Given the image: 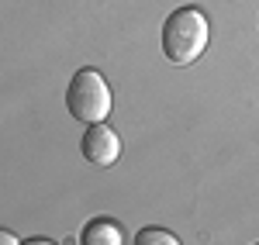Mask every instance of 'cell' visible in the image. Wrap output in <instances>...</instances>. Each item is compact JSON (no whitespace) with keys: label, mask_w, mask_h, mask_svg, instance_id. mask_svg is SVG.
Instances as JSON below:
<instances>
[{"label":"cell","mask_w":259,"mask_h":245,"mask_svg":"<svg viewBox=\"0 0 259 245\" xmlns=\"http://www.w3.org/2000/svg\"><path fill=\"white\" fill-rule=\"evenodd\" d=\"M207 48V18L197 7H180L162 24V52L177 66H190Z\"/></svg>","instance_id":"6da1fadb"},{"label":"cell","mask_w":259,"mask_h":245,"mask_svg":"<svg viewBox=\"0 0 259 245\" xmlns=\"http://www.w3.org/2000/svg\"><path fill=\"white\" fill-rule=\"evenodd\" d=\"M66 107L83 124H104L111 114V90L97 69H76L66 86Z\"/></svg>","instance_id":"7a4b0ae2"},{"label":"cell","mask_w":259,"mask_h":245,"mask_svg":"<svg viewBox=\"0 0 259 245\" xmlns=\"http://www.w3.org/2000/svg\"><path fill=\"white\" fill-rule=\"evenodd\" d=\"M83 156L94 166H114L121 156V138L107 124H90L83 135Z\"/></svg>","instance_id":"3957f363"},{"label":"cell","mask_w":259,"mask_h":245,"mask_svg":"<svg viewBox=\"0 0 259 245\" xmlns=\"http://www.w3.org/2000/svg\"><path fill=\"white\" fill-rule=\"evenodd\" d=\"M121 242H124L121 225L107 221V218L90 221V225H87V231H83V245H121Z\"/></svg>","instance_id":"277c9868"},{"label":"cell","mask_w":259,"mask_h":245,"mask_svg":"<svg viewBox=\"0 0 259 245\" xmlns=\"http://www.w3.org/2000/svg\"><path fill=\"white\" fill-rule=\"evenodd\" d=\"M135 245H180V238L166 228H142L135 235Z\"/></svg>","instance_id":"5b68a950"},{"label":"cell","mask_w":259,"mask_h":245,"mask_svg":"<svg viewBox=\"0 0 259 245\" xmlns=\"http://www.w3.org/2000/svg\"><path fill=\"white\" fill-rule=\"evenodd\" d=\"M0 245H21V242H18V235H14V231H7V228H4V231H0Z\"/></svg>","instance_id":"8992f818"},{"label":"cell","mask_w":259,"mask_h":245,"mask_svg":"<svg viewBox=\"0 0 259 245\" xmlns=\"http://www.w3.org/2000/svg\"><path fill=\"white\" fill-rule=\"evenodd\" d=\"M21 245H56V242H49V238H28V242H21Z\"/></svg>","instance_id":"52a82bcc"}]
</instances>
